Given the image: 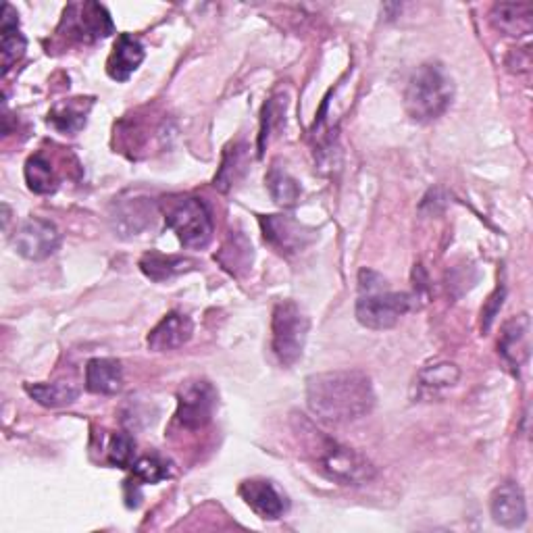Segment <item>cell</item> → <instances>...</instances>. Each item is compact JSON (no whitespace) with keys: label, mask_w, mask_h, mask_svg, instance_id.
<instances>
[{"label":"cell","mask_w":533,"mask_h":533,"mask_svg":"<svg viewBox=\"0 0 533 533\" xmlns=\"http://www.w3.org/2000/svg\"><path fill=\"white\" fill-rule=\"evenodd\" d=\"M307 404L325 423H350L369 415L375 406L371 377L363 371H327L309 377Z\"/></svg>","instance_id":"obj_1"},{"label":"cell","mask_w":533,"mask_h":533,"mask_svg":"<svg viewBox=\"0 0 533 533\" xmlns=\"http://www.w3.org/2000/svg\"><path fill=\"white\" fill-rule=\"evenodd\" d=\"M25 392H28L38 404L48 406V409L67 406L80 396V390L73 384H28L25 386Z\"/></svg>","instance_id":"obj_24"},{"label":"cell","mask_w":533,"mask_h":533,"mask_svg":"<svg viewBox=\"0 0 533 533\" xmlns=\"http://www.w3.org/2000/svg\"><path fill=\"white\" fill-rule=\"evenodd\" d=\"M359 290L357 300V319L369 329H390L402 315L411 311L413 298L409 294L390 292L386 288V279L369 269L359 273Z\"/></svg>","instance_id":"obj_4"},{"label":"cell","mask_w":533,"mask_h":533,"mask_svg":"<svg viewBox=\"0 0 533 533\" xmlns=\"http://www.w3.org/2000/svg\"><path fill=\"white\" fill-rule=\"evenodd\" d=\"M529 329L531 325H529L527 315L513 317L502 327L498 350L502 354V359L506 361V365L515 371L529 359Z\"/></svg>","instance_id":"obj_14"},{"label":"cell","mask_w":533,"mask_h":533,"mask_svg":"<svg viewBox=\"0 0 533 533\" xmlns=\"http://www.w3.org/2000/svg\"><path fill=\"white\" fill-rule=\"evenodd\" d=\"M286 123V98L273 96L267 100V105L263 107V119H261V136H259V148L261 152L265 150V144L269 138L282 130V125Z\"/></svg>","instance_id":"obj_27"},{"label":"cell","mask_w":533,"mask_h":533,"mask_svg":"<svg viewBox=\"0 0 533 533\" xmlns=\"http://www.w3.org/2000/svg\"><path fill=\"white\" fill-rule=\"evenodd\" d=\"M240 498L255 511L261 519H279L288 511V498L273 481L267 479H246L238 488Z\"/></svg>","instance_id":"obj_11"},{"label":"cell","mask_w":533,"mask_h":533,"mask_svg":"<svg viewBox=\"0 0 533 533\" xmlns=\"http://www.w3.org/2000/svg\"><path fill=\"white\" fill-rule=\"evenodd\" d=\"M459 377H461V371L454 363L431 361L419 371L417 388H419L421 394L431 396V394H436L440 390L456 386V382H459Z\"/></svg>","instance_id":"obj_22"},{"label":"cell","mask_w":533,"mask_h":533,"mask_svg":"<svg viewBox=\"0 0 533 533\" xmlns=\"http://www.w3.org/2000/svg\"><path fill=\"white\" fill-rule=\"evenodd\" d=\"M167 227L186 248H205L213 238V217L198 198H186L167 215Z\"/></svg>","instance_id":"obj_6"},{"label":"cell","mask_w":533,"mask_h":533,"mask_svg":"<svg viewBox=\"0 0 533 533\" xmlns=\"http://www.w3.org/2000/svg\"><path fill=\"white\" fill-rule=\"evenodd\" d=\"M134 448L136 442L130 434H115L109 442V463L119 469H130L134 461Z\"/></svg>","instance_id":"obj_29"},{"label":"cell","mask_w":533,"mask_h":533,"mask_svg":"<svg viewBox=\"0 0 533 533\" xmlns=\"http://www.w3.org/2000/svg\"><path fill=\"white\" fill-rule=\"evenodd\" d=\"M248 146L242 142H236L234 146H230L225 150L223 161H221V169L215 175V188H219L221 192H230L242 177L248 171Z\"/></svg>","instance_id":"obj_20"},{"label":"cell","mask_w":533,"mask_h":533,"mask_svg":"<svg viewBox=\"0 0 533 533\" xmlns=\"http://www.w3.org/2000/svg\"><path fill=\"white\" fill-rule=\"evenodd\" d=\"M492 23L506 36H525L533 28V7L529 3H500L492 9Z\"/></svg>","instance_id":"obj_17"},{"label":"cell","mask_w":533,"mask_h":533,"mask_svg":"<svg viewBox=\"0 0 533 533\" xmlns=\"http://www.w3.org/2000/svg\"><path fill=\"white\" fill-rule=\"evenodd\" d=\"M123 386V369L115 359H92L86 367V388L92 394H117Z\"/></svg>","instance_id":"obj_18"},{"label":"cell","mask_w":533,"mask_h":533,"mask_svg":"<svg viewBox=\"0 0 533 533\" xmlns=\"http://www.w3.org/2000/svg\"><path fill=\"white\" fill-rule=\"evenodd\" d=\"M300 452L315 471L340 486H365L375 477V467L357 450L340 444L336 438L317 429L307 417L292 419Z\"/></svg>","instance_id":"obj_2"},{"label":"cell","mask_w":533,"mask_h":533,"mask_svg":"<svg viewBox=\"0 0 533 533\" xmlns=\"http://www.w3.org/2000/svg\"><path fill=\"white\" fill-rule=\"evenodd\" d=\"M217 411V390L205 379H196L182 386L177 394V413L175 419L186 429L207 427Z\"/></svg>","instance_id":"obj_7"},{"label":"cell","mask_w":533,"mask_h":533,"mask_svg":"<svg viewBox=\"0 0 533 533\" xmlns=\"http://www.w3.org/2000/svg\"><path fill=\"white\" fill-rule=\"evenodd\" d=\"M144 61V46L132 34H119L113 46V53L107 61V73L115 82L130 80V75Z\"/></svg>","instance_id":"obj_15"},{"label":"cell","mask_w":533,"mask_h":533,"mask_svg":"<svg viewBox=\"0 0 533 533\" xmlns=\"http://www.w3.org/2000/svg\"><path fill=\"white\" fill-rule=\"evenodd\" d=\"M490 511L498 525L506 529L521 527L527 519V504L523 490L517 484H513V481L498 486L490 498Z\"/></svg>","instance_id":"obj_12"},{"label":"cell","mask_w":533,"mask_h":533,"mask_svg":"<svg viewBox=\"0 0 533 533\" xmlns=\"http://www.w3.org/2000/svg\"><path fill=\"white\" fill-rule=\"evenodd\" d=\"M252 257H255V252H252V244L248 242V238L244 234H232L230 240L223 244L217 259L223 269L238 275L240 271H246L252 265Z\"/></svg>","instance_id":"obj_23"},{"label":"cell","mask_w":533,"mask_h":533,"mask_svg":"<svg viewBox=\"0 0 533 533\" xmlns=\"http://www.w3.org/2000/svg\"><path fill=\"white\" fill-rule=\"evenodd\" d=\"M3 36H0V55H3V73H7L25 53V38L19 32V19L11 5L3 7Z\"/></svg>","instance_id":"obj_19"},{"label":"cell","mask_w":533,"mask_h":533,"mask_svg":"<svg viewBox=\"0 0 533 533\" xmlns=\"http://www.w3.org/2000/svg\"><path fill=\"white\" fill-rule=\"evenodd\" d=\"M132 471L142 484H159V481L171 477V465L157 454L142 456V459L132 465Z\"/></svg>","instance_id":"obj_28"},{"label":"cell","mask_w":533,"mask_h":533,"mask_svg":"<svg viewBox=\"0 0 533 533\" xmlns=\"http://www.w3.org/2000/svg\"><path fill=\"white\" fill-rule=\"evenodd\" d=\"M25 182H28V188L36 194H53L59 186L53 165L42 155H34L25 163Z\"/></svg>","instance_id":"obj_25"},{"label":"cell","mask_w":533,"mask_h":533,"mask_svg":"<svg viewBox=\"0 0 533 533\" xmlns=\"http://www.w3.org/2000/svg\"><path fill=\"white\" fill-rule=\"evenodd\" d=\"M261 230L265 240L279 252V255H298L300 250L307 248L315 240V232L311 227L302 225L300 221L288 215H267L261 217Z\"/></svg>","instance_id":"obj_10"},{"label":"cell","mask_w":533,"mask_h":533,"mask_svg":"<svg viewBox=\"0 0 533 533\" xmlns=\"http://www.w3.org/2000/svg\"><path fill=\"white\" fill-rule=\"evenodd\" d=\"M502 298H504V290H500L498 288V292L490 298V309L484 313V317H486V329L490 327V321L496 317V313H498V309L502 307Z\"/></svg>","instance_id":"obj_30"},{"label":"cell","mask_w":533,"mask_h":533,"mask_svg":"<svg viewBox=\"0 0 533 533\" xmlns=\"http://www.w3.org/2000/svg\"><path fill=\"white\" fill-rule=\"evenodd\" d=\"M452 96L454 84L448 71L438 63H425L411 75L404 92V107L411 119L429 123L448 111Z\"/></svg>","instance_id":"obj_3"},{"label":"cell","mask_w":533,"mask_h":533,"mask_svg":"<svg viewBox=\"0 0 533 533\" xmlns=\"http://www.w3.org/2000/svg\"><path fill=\"white\" fill-rule=\"evenodd\" d=\"M196 267V261L186 257H173V255H161V252H148L140 259V269L146 277L155 279V282H165L180 273H186Z\"/></svg>","instance_id":"obj_21"},{"label":"cell","mask_w":533,"mask_h":533,"mask_svg":"<svg viewBox=\"0 0 533 533\" xmlns=\"http://www.w3.org/2000/svg\"><path fill=\"white\" fill-rule=\"evenodd\" d=\"M309 338V317L294 300H279L271 315V348L277 361L292 367L302 359Z\"/></svg>","instance_id":"obj_5"},{"label":"cell","mask_w":533,"mask_h":533,"mask_svg":"<svg viewBox=\"0 0 533 533\" xmlns=\"http://www.w3.org/2000/svg\"><path fill=\"white\" fill-rule=\"evenodd\" d=\"M192 334H194V325H192L190 317H186L182 313H169L148 334V348L155 350V352H167V350L182 348L184 344L190 342Z\"/></svg>","instance_id":"obj_13"},{"label":"cell","mask_w":533,"mask_h":533,"mask_svg":"<svg viewBox=\"0 0 533 533\" xmlns=\"http://www.w3.org/2000/svg\"><path fill=\"white\" fill-rule=\"evenodd\" d=\"M92 109L90 98H69L61 100L48 113V125L61 134H78L86 128L88 113Z\"/></svg>","instance_id":"obj_16"},{"label":"cell","mask_w":533,"mask_h":533,"mask_svg":"<svg viewBox=\"0 0 533 533\" xmlns=\"http://www.w3.org/2000/svg\"><path fill=\"white\" fill-rule=\"evenodd\" d=\"M59 244H61V234L55 223L38 217L23 221L13 236V246L17 250V255L28 261H44L48 257H53Z\"/></svg>","instance_id":"obj_9"},{"label":"cell","mask_w":533,"mask_h":533,"mask_svg":"<svg viewBox=\"0 0 533 533\" xmlns=\"http://www.w3.org/2000/svg\"><path fill=\"white\" fill-rule=\"evenodd\" d=\"M61 30L67 32L69 38L80 40L84 44L103 40L113 34V21L107 9L98 3L69 5L63 15Z\"/></svg>","instance_id":"obj_8"},{"label":"cell","mask_w":533,"mask_h":533,"mask_svg":"<svg viewBox=\"0 0 533 533\" xmlns=\"http://www.w3.org/2000/svg\"><path fill=\"white\" fill-rule=\"evenodd\" d=\"M267 188H269L271 198L282 207H292L300 198L298 182L290 173H286L284 169H279V167H271V171L267 175Z\"/></svg>","instance_id":"obj_26"}]
</instances>
